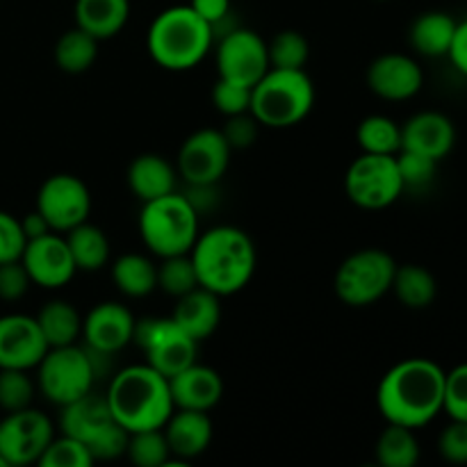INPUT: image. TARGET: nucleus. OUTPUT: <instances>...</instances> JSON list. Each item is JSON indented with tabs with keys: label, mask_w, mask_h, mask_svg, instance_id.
Segmentation results:
<instances>
[{
	"label": "nucleus",
	"mask_w": 467,
	"mask_h": 467,
	"mask_svg": "<svg viewBox=\"0 0 467 467\" xmlns=\"http://www.w3.org/2000/svg\"><path fill=\"white\" fill-rule=\"evenodd\" d=\"M445 369L429 358H406L392 365L377 388V409L388 424L413 431L442 413Z\"/></svg>",
	"instance_id": "obj_1"
},
{
	"label": "nucleus",
	"mask_w": 467,
	"mask_h": 467,
	"mask_svg": "<svg viewBox=\"0 0 467 467\" xmlns=\"http://www.w3.org/2000/svg\"><path fill=\"white\" fill-rule=\"evenodd\" d=\"M190 258L194 263L199 285L217 296H231L244 290L258 265L251 235L231 223L199 233Z\"/></svg>",
	"instance_id": "obj_2"
},
{
	"label": "nucleus",
	"mask_w": 467,
	"mask_h": 467,
	"mask_svg": "<svg viewBox=\"0 0 467 467\" xmlns=\"http://www.w3.org/2000/svg\"><path fill=\"white\" fill-rule=\"evenodd\" d=\"M105 401L112 418L128 433L162 429L173 413L169 379L158 369L144 365H128L109 377Z\"/></svg>",
	"instance_id": "obj_3"
},
{
	"label": "nucleus",
	"mask_w": 467,
	"mask_h": 467,
	"mask_svg": "<svg viewBox=\"0 0 467 467\" xmlns=\"http://www.w3.org/2000/svg\"><path fill=\"white\" fill-rule=\"evenodd\" d=\"M213 46V27L190 5L162 9L146 35L150 59L164 71H192L208 57Z\"/></svg>",
	"instance_id": "obj_4"
},
{
	"label": "nucleus",
	"mask_w": 467,
	"mask_h": 467,
	"mask_svg": "<svg viewBox=\"0 0 467 467\" xmlns=\"http://www.w3.org/2000/svg\"><path fill=\"white\" fill-rule=\"evenodd\" d=\"M315 108V85L306 68H269L251 87V117L265 128L299 126Z\"/></svg>",
	"instance_id": "obj_5"
},
{
	"label": "nucleus",
	"mask_w": 467,
	"mask_h": 467,
	"mask_svg": "<svg viewBox=\"0 0 467 467\" xmlns=\"http://www.w3.org/2000/svg\"><path fill=\"white\" fill-rule=\"evenodd\" d=\"M137 226L144 246L158 258L190 254L201 233L199 210L178 192L146 201Z\"/></svg>",
	"instance_id": "obj_6"
},
{
	"label": "nucleus",
	"mask_w": 467,
	"mask_h": 467,
	"mask_svg": "<svg viewBox=\"0 0 467 467\" xmlns=\"http://www.w3.org/2000/svg\"><path fill=\"white\" fill-rule=\"evenodd\" d=\"M397 263L383 249H360L347 255L333 276V290L342 304L365 308L390 292Z\"/></svg>",
	"instance_id": "obj_7"
},
{
	"label": "nucleus",
	"mask_w": 467,
	"mask_h": 467,
	"mask_svg": "<svg viewBox=\"0 0 467 467\" xmlns=\"http://www.w3.org/2000/svg\"><path fill=\"white\" fill-rule=\"evenodd\" d=\"M35 369L36 390L59 409L94 390L96 374L82 345L50 347Z\"/></svg>",
	"instance_id": "obj_8"
},
{
	"label": "nucleus",
	"mask_w": 467,
	"mask_h": 467,
	"mask_svg": "<svg viewBox=\"0 0 467 467\" xmlns=\"http://www.w3.org/2000/svg\"><path fill=\"white\" fill-rule=\"evenodd\" d=\"M345 192L360 210H386L404 194L397 155L360 153L345 173Z\"/></svg>",
	"instance_id": "obj_9"
},
{
	"label": "nucleus",
	"mask_w": 467,
	"mask_h": 467,
	"mask_svg": "<svg viewBox=\"0 0 467 467\" xmlns=\"http://www.w3.org/2000/svg\"><path fill=\"white\" fill-rule=\"evenodd\" d=\"M132 342L144 351L146 363L167 379L194 363L199 351V342L192 340L171 317L137 319Z\"/></svg>",
	"instance_id": "obj_10"
},
{
	"label": "nucleus",
	"mask_w": 467,
	"mask_h": 467,
	"mask_svg": "<svg viewBox=\"0 0 467 467\" xmlns=\"http://www.w3.org/2000/svg\"><path fill=\"white\" fill-rule=\"evenodd\" d=\"M214 46L217 76L237 85L254 87L269 71L267 41L249 27H233Z\"/></svg>",
	"instance_id": "obj_11"
},
{
	"label": "nucleus",
	"mask_w": 467,
	"mask_h": 467,
	"mask_svg": "<svg viewBox=\"0 0 467 467\" xmlns=\"http://www.w3.org/2000/svg\"><path fill=\"white\" fill-rule=\"evenodd\" d=\"M55 438V424L41 410H14L0 420V456L5 463L21 467L39 463L41 454Z\"/></svg>",
	"instance_id": "obj_12"
},
{
	"label": "nucleus",
	"mask_w": 467,
	"mask_h": 467,
	"mask_svg": "<svg viewBox=\"0 0 467 467\" xmlns=\"http://www.w3.org/2000/svg\"><path fill=\"white\" fill-rule=\"evenodd\" d=\"M233 149L217 128H201L187 135L178 149V176L187 185H217L228 171Z\"/></svg>",
	"instance_id": "obj_13"
},
{
	"label": "nucleus",
	"mask_w": 467,
	"mask_h": 467,
	"mask_svg": "<svg viewBox=\"0 0 467 467\" xmlns=\"http://www.w3.org/2000/svg\"><path fill=\"white\" fill-rule=\"evenodd\" d=\"M36 210L55 233L64 235L89 219L91 192L87 182L73 173H55L41 182L36 192Z\"/></svg>",
	"instance_id": "obj_14"
},
{
	"label": "nucleus",
	"mask_w": 467,
	"mask_h": 467,
	"mask_svg": "<svg viewBox=\"0 0 467 467\" xmlns=\"http://www.w3.org/2000/svg\"><path fill=\"white\" fill-rule=\"evenodd\" d=\"M21 263L32 285H39L44 290H59V287L68 285L78 274L67 237L55 231L27 240L21 254Z\"/></svg>",
	"instance_id": "obj_15"
},
{
	"label": "nucleus",
	"mask_w": 467,
	"mask_h": 467,
	"mask_svg": "<svg viewBox=\"0 0 467 467\" xmlns=\"http://www.w3.org/2000/svg\"><path fill=\"white\" fill-rule=\"evenodd\" d=\"M368 87L379 99L401 103L422 91L424 71L410 55L383 53L368 67Z\"/></svg>",
	"instance_id": "obj_16"
},
{
	"label": "nucleus",
	"mask_w": 467,
	"mask_h": 467,
	"mask_svg": "<svg viewBox=\"0 0 467 467\" xmlns=\"http://www.w3.org/2000/svg\"><path fill=\"white\" fill-rule=\"evenodd\" d=\"M135 315L119 301H100L82 317V345L114 354L126 349L135 336Z\"/></svg>",
	"instance_id": "obj_17"
},
{
	"label": "nucleus",
	"mask_w": 467,
	"mask_h": 467,
	"mask_svg": "<svg viewBox=\"0 0 467 467\" xmlns=\"http://www.w3.org/2000/svg\"><path fill=\"white\" fill-rule=\"evenodd\" d=\"M46 345L35 317L9 313L0 317V369H35L44 358Z\"/></svg>",
	"instance_id": "obj_18"
},
{
	"label": "nucleus",
	"mask_w": 467,
	"mask_h": 467,
	"mask_svg": "<svg viewBox=\"0 0 467 467\" xmlns=\"http://www.w3.org/2000/svg\"><path fill=\"white\" fill-rule=\"evenodd\" d=\"M456 144V128L447 114L436 109H424L413 114L401 126V149L422 153L427 158L445 160Z\"/></svg>",
	"instance_id": "obj_19"
},
{
	"label": "nucleus",
	"mask_w": 467,
	"mask_h": 467,
	"mask_svg": "<svg viewBox=\"0 0 467 467\" xmlns=\"http://www.w3.org/2000/svg\"><path fill=\"white\" fill-rule=\"evenodd\" d=\"M164 438H167L169 451H171V461L178 463H190V461L199 459L213 442V420L205 410H187V409H173L169 420L162 427Z\"/></svg>",
	"instance_id": "obj_20"
},
{
	"label": "nucleus",
	"mask_w": 467,
	"mask_h": 467,
	"mask_svg": "<svg viewBox=\"0 0 467 467\" xmlns=\"http://www.w3.org/2000/svg\"><path fill=\"white\" fill-rule=\"evenodd\" d=\"M169 390H171V400L176 409L210 413L222 401L223 381L217 369L194 360L185 369L169 377Z\"/></svg>",
	"instance_id": "obj_21"
},
{
	"label": "nucleus",
	"mask_w": 467,
	"mask_h": 467,
	"mask_svg": "<svg viewBox=\"0 0 467 467\" xmlns=\"http://www.w3.org/2000/svg\"><path fill=\"white\" fill-rule=\"evenodd\" d=\"M171 319L192 340H205L217 331L222 322V296L201 285L194 287L187 295L178 296Z\"/></svg>",
	"instance_id": "obj_22"
},
{
	"label": "nucleus",
	"mask_w": 467,
	"mask_h": 467,
	"mask_svg": "<svg viewBox=\"0 0 467 467\" xmlns=\"http://www.w3.org/2000/svg\"><path fill=\"white\" fill-rule=\"evenodd\" d=\"M114 422L105 395H96L94 390L82 395L80 400L59 409V431L76 441L89 445L103 429Z\"/></svg>",
	"instance_id": "obj_23"
},
{
	"label": "nucleus",
	"mask_w": 467,
	"mask_h": 467,
	"mask_svg": "<svg viewBox=\"0 0 467 467\" xmlns=\"http://www.w3.org/2000/svg\"><path fill=\"white\" fill-rule=\"evenodd\" d=\"M126 178L132 194L146 203L176 192L178 169L164 155L141 153L130 162Z\"/></svg>",
	"instance_id": "obj_24"
},
{
	"label": "nucleus",
	"mask_w": 467,
	"mask_h": 467,
	"mask_svg": "<svg viewBox=\"0 0 467 467\" xmlns=\"http://www.w3.org/2000/svg\"><path fill=\"white\" fill-rule=\"evenodd\" d=\"M456 21L451 14L447 12H424L410 23L409 30V44L410 48L424 57H447L451 48V41L456 35Z\"/></svg>",
	"instance_id": "obj_25"
},
{
	"label": "nucleus",
	"mask_w": 467,
	"mask_h": 467,
	"mask_svg": "<svg viewBox=\"0 0 467 467\" xmlns=\"http://www.w3.org/2000/svg\"><path fill=\"white\" fill-rule=\"evenodd\" d=\"M130 18V0H76V27L99 41L112 39Z\"/></svg>",
	"instance_id": "obj_26"
},
{
	"label": "nucleus",
	"mask_w": 467,
	"mask_h": 467,
	"mask_svg": "<svg viewBox=\"0 0 467 467\" xmlns=\"http://www.w3.org/2000/svg\"><path fill=\"white\" fill-rule=\"evenodd\" d=\"M36 324L41 328L46 345L68 347L78 345L82 337V315L73 304L64 299H53L36 313Z\"/></svg>",
	"instance_id": "obj_27"
},
{
	"label": "nucleus",
	"mask_w": 467,
	"mask_h": 467,
	"mask_svg": "<svg viewBox=\"0 0 467 467\" xmlns=\"http://www.w3.org/2000/svg\"><path fill=\"white\" fill-rule=\"evenodd\" d=\"M112 283L128 299H144L158 290V265L141 254H123L112 265Z\"/></svg>",
	"instance_id": "obj_28"
},
{
	"label": "nucleus",
	"mask_w": 467,
	"mask_h": 467,
	"mask_svg": "<svg viewBox=\"0 0 467 467\" xmlns=\"http://www.w3.org/2000/svg\"><path fill=\"white\" fill-rule=\"evenodd\" d=\"M390 292H395L404 308L424 310L436 301L438 281L422 265H397Z\"/></svg>",
	"instance_id": "obj_29"
},
{
	"label": "nucleus",
	"mask_w": 467,
	"mask_h": 467,
	"mask_svg": "<svg viewBox=\"0 0 467 467\" xmlns=\"http://www.w3.org/2000/svg\"><path fill=\"white\" fill-rule=\"evenodd\" d=\"M64 237L78 272H100L108 265L109 240L96 223H89V219L64 233Z\"/></svg>",
	"instance_id": "obj_30"
},
{
	"label": "nucleus",
	"mask_w": 467,
	"mask_h": 467,
	"mask_svg": "<svg viewBox=\"0 0 467 467\" xmlns=\"http://www.w3.org/2000/svg\"><path fill=\"white\" fill-rule=\"evenodd\" d=\"M420 441L413 429L388 424L374 445V456L383 467H415L420 463Z\"/></svg>",
	"instance_id": "obj_31"
},
{
	"label": "nucleus",
	"mask_w": 467,
	"mask_h": 467,
	"mask_svg": "<svg viewBox=\"0 0 467 467\" xmlns=\"http://www.w3.org/2000/svg\"><path fill=\"white\" fill-rule=\"evenodd\" d=\"M96 57H99V39L80 27L67 30L55 44V64L59 67V71L68 73V76H80V73L89 71Z\"/></svg>",
	"instance_id": "obj_32"
},
{
	"label": "nucleus",
	"mask_w": 467,
	"mask_h": 467,
	"mask_svg": "<svg viewBox=\"0 0 467 467\" xmlns=\"http://www.w3.org/2000/svg\"><path fill=\"white\" fill-rule=\"evenodd\" d=\"M356 141L363 153L397 155L401 150V126L386 114H369L356 128Z\"/></svg>",
	"instance_id": "obj_33"
},
{
	"label": "nucleus",
	"mask_w": 467,
	"mask_h": 467,
	"mask_svg": "<svg viewBox=\"0 0 467 467\" xmlns=\"http://www.w3.org/2000/svg\"><path fill=\"white\" fill-rule=\"evenodd\" d=\"M158 287L164 295L173 296V299H178V296L187 295V292H192L194 287H199V278H196V269L190 254L160 258Z\"/></svg>",
	"instance_id": "obj_34"
},
{
	"label": "nucleus",
	"mask_w": 467,
	"mask_h": 467,
	"mask_svg": "<svg viewBox=\"0 0 467 467\" xmlns=\"http://www.w3.org/2000/svg\"><path fill=\"white\" fill-rule=\"evenodd\" d=\"M126 456L137 467H164L171 461V451H169L162 429L130 433Z\"/></svg>",
	"instance_id": "obj_35"
},
{
	"label": "nucleus",
	"mask_w": 467,
	"mask_h": 467,
	"mask_svg": "<svg viewBox=\"0 0 467 467\" xmlns=\"http://www.w3.org/2000/svg\"><path fill=\"white\" fill-rule=\"evenodd\" d=\"M269 68H306L310 57V44L301 32L281 30L267 44Z\"/></svg>",
	"instance_id": "obj_36"
},
{
	"label": "nucleus",
	"mask_w": 467,
	"mask_h": 467,
	"mask_svg": "<svg viewBox=\"0 0 467 467\" xmlns=\"http://www.w3.org/2000/svg\"><path fill=\"white\" fill-rule=\"evenodd\" d=\"M36 381H32L27 369H0V410L14 413L32 406Z\"/></svg>",
	"instance_id": "obj_37"
},
{
	"label": "nucleus",
	"mask_w": 467,
	"mask_h": 467,
	"mask_svg": "<svg viewBox=\"0 0 467 467\" xmlns=\"http://www.w3.org/2000/svg\"><path fill=\"white\" fill-rule=\"evenodd\" d=\"M94 463V456L89 454L85 442L64 436V433L50 441V445L46 447L39 459L41 467H91Z\"/></svg>",
	"instance_id": "obj_38"
},
{
	"label": "nucleus",
	"mask_w": 467,
	"mask_h": 467,
	"mask_svg": "<svg viewBox=\"0 0 467 467\" xmlns=\"http://www.w3.org/2000/svg\"><path fill=\"white\" fill-rule=\"evenodd\" d=\"M438 164L441 162L422 153H413V150L401 149L397 153V167H400L404 190H427L436 178Z\"/></svg>",
	"instance_id": "obj_39"
},
{
	"label": "nucleus",
	"mask_w": 467,
	"mask_h": 467,
	"mask_svg": "<svg viewBox=\"0 0 467 467\" xmlns=\"http://www.w3.org/2000/svg\"><path fill=\"white\" fill-rule=\"evenodd\" d=\"M442 413L450 420L467 422V363L456 365L445 372V397H442Z\"/></svg>",
	"instance_id": "obj_40"
},
{
	"label": "nucleus",
	"mask_w": 467,
	"mask_h": 467,
	"mask_svg": "<svg viewBox=\"0 0 467 467\" xmlns=\"http://www.w3.org/2000/svg\"><path fill=\"white\" fill-rule=\"evenodd\" d=\"M213 105L223 117L249 112L251 108V87L237 85V82L217 78L213 87Z\"/></svg>",
	"instance_id": "obj_41"
},
{
	"label": "nucleus",
	"mask_w": 467,
	"mask_h": 467,
	"mask_svg": "<svg viewBox=\"0 0 467 467\" xmlns=\"http://www.w3.org/2000/svg\"><path fill=\"white\" fill-rule=\"evenodd\" d=\"M438 451L451 465H467V422L451 420L438 438Z\"/></svg>",
	"instance_id": "obj_42"
},
{
	"label": "nucleus",
	"mask_w": 467,
	"mask_h": 467,
	"mask_svg": "<svg viewBox=\"0 0 467 467\" xmlns=\"http://www.w3.org/2000/svg\"><path fill=\"white\" fill-rule=\"evenodd\" d=\"M26 242L27 240L26 233H23L21 219L0 210V265L21 258Z\"/></svg>",
	"instance_id": "obj_43"
},
{
	"label": "nucleus",
	"mask_w": 467,
	"mask_h": 467,
	"mask_svg": "<svg viewBox=\"0 0 467 467\" xmlns=\"http://www.w3.org/2000/svg\"><path fill=\"white\" fill-rule=\"evenodd\" d=\"M32 281L27 276L26 267H23L21 258L9 260V263L0 265V299L3 301H18L26 296L30 290Z\"/></svg>",
	"instance_id": "obj_44"
},
{
	"label": "nucleus",
	"mask_w": 467,
	"mask_h": 467,
	"mask_svg": "<svg viewBox=\"0 0 467 467\" xmlns=\"http://www.w3.org/2000/svg\"><path fill=\"white\" fill-rule=\"evenodd\" d=\"M226 126L222 128V135L226 137L228 146L233 150H244L249 149L251 144L258 137V126L260 123L251 117V112L235 114V117H226Z\"/></svg>",
	"instance_id": "obj_45"
},
{
	"label": "nucleus",
	"mask_w": 467,
	"mask_h": 467,
	"mask_svg": "<svg viewBox=\"0 0 467 467\" xmlns=\"http://www.w3.org/2000/svg\"><path fill=\"white\" fill-rule=\"evenodd\" d=\"M190 7L194 9L210 27H214L219 21H223V18H228L233 14L231 0H190Z\"/></svg>",
	"instance_id": "obj_46"
},
{
	"label": "nucleus",
	"mask_w": 467,
	"mask_h": 467,
	"mask_svg": "<svg viewBox=\"0 0 467 467\" xmlns=\"http://www.w3.org/2000/svg\"><path fill=\"white\" fill-rule=\"evenodd\" d=\"M450 57L451 67L461 73V76L467 78V18L465 21H459L456 26V35L454 41H451V48L447 53Z\"/></svg>",
	"instance_id": "obj_47"
},
{
	"label": "nucleus",
	"mask_w": 467,
	"mask_h": 467,
	"mask_svg": "<svg viewBox=\"0 0 467 467\" xmlns=\"http://www.w3.org/2000/svg\"><path fill=\"white\" fill-rule=\"evenodd\" d=\"M21 226H23V233H26V240H35V237L46 235V233H53V228L48 226L46 217L36 208L35 213L26 214V217L21 219Z\"/></svg>",
	"instance_id": "obj_48"
},
{
	"label": "nucleus",
	"mask_w": 467,
	"mask_h": 467,
	"mask_svg": "<svg viewBox=\"0 0 467 467\" xmlns=\"http://www.w3.org/2000/svg\"><path fill=\"white\" fill-rule=\"evenodd\" d=\"M0 467H7V463H5V459H3V456H0Z\"/></svg>",
	"instance_id": "obj_49"
},
{
	"label": "nucleus",
	"mask_w": 467,
	"mask_h": 467,
	"mask_svg": "<svg viewBox=\"0 0 467 467\" xmlns=\"http://www.w3.org/2000/svg\"><path fill=\"white\" fill-rule=\"evenodd\" d=\"M379 3H386V0H379Z\"/></svg>",
	"instance_id": "obj_50"
}]
</instances>
